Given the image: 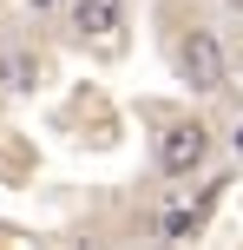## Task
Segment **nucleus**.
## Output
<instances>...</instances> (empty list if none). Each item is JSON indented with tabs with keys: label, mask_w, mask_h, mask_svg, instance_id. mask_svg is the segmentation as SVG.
<instances>
[{
	"label": "nucleus",
	"mask_w": 243,
	"mask_h": 250,
	"mask_svg": "<svg viewBox=\"0 0 243 250\" xmlns=\"http://www.w3.org/2000/svg\"><path fill=\"white\" fill-rule=\"evenodd\" d=\"M210 165V125L204 119H178L158 132V171L165 178H197Z\"/></svg>",
	"instance_id": "obj_2"
},
{
	"label": "nucleus",
	"mask_w": 243,
	"mask_h": 250,
	"mask_svg": "<svg viewBox=\"0 0 243 250\" xmlns=\"http://www.w3.org/2000/svg\"><path fill=\"white\" fill-rule=\"evenodd\" d=\"M73 26L92 33V40L118 33V26H125V0H73Z\"/></svg>",
	"instance_id": "obj_4"
},
{
	"label": "nucleus",
	"mask_w": 243,
	"mask_h": 250,
	"mask_svg": "<svg viewBox=\"0 0 243 250\" xmlns=\"http://www.w3.org/2000/svg\"><path fill=\"white\" fill-rule=\"evenodd\" d=\"M33 86H39V53L20 40V46L0 53V92H13V99H20V92H33Z\"/></svg>",
	"instance_id": "obj_3"
},
{
	"label": "nucleus",
	"mask_w": 243,
	"mask_h": 250,
	"mask_svg": "<svg viewBox=\"0 0 243 250\" xmlns=\"http://www.w3.org/2000/svg\"><path fill=\"white\" fill-rule=\"evenodd\" d=\"M230 151H237V158H243V119H237V132H230Z\"/></svg>",
	"instance_id": "obj_6"
},
{
	"label": "nucleus",
	"mask_w": 243,
	"mask_h": 250,
	"mask_svg": "<svg viewBox=\"0 0 243 250\" xmlns=\"http://www.w3.org/2000/svg\"><path fill=\"white\" fill-rule=\"evenodd\" d=\"M224 7H230V13H243V0H224Z\"/></svg>",
	"instance_id": "obj_7"
},
{
	"label": "nucleus",
	"mask_w": 243,
	"mask_h": 250,
	"mask_svg": "<svg viewBox=\"0 0 243 250\" xmlns=\"http://www.w3.org/2000/svg\"><path fill=\"white\" fill-rule=\"evenodd\" d=\"M217 191H224V185H210L197 204H178V211H165V224H158V230H165V237H191V230H204V217H210V204H217Z\"/></svg>",
	"instance_id": "obj_5"
},
{
	"label": "nucleus",
	"mask_w": 243,
	"mask_h": 250,
	"mask_svg": "<svg viewBox=\"0 0 243 250\" xmlns=\"http://www.w3.org/2000/svg\"><path fill=\"white\" fill-rule=\"evenodd\" d=\"M33 7H53V0H33Z\"/></svg>",
	"instance_id": "obj_8"
},
{
	"label": "nucleus",
	"mask_w": 243,
	"mask_h": 250,
	"mask_svg": "<svg viewBox=\"0 0 243 250\" xmlns=\"http://www.w3.org/2000/svg\"><path fill=\"white\" fill-rule=\"evenodd\" d=\"M178 73L191 92H224V79H230V53H224V40L210 33V26H184L178 40Z\"/></svg>",
	"instance_id": "obj_1"
}]
</instances>
